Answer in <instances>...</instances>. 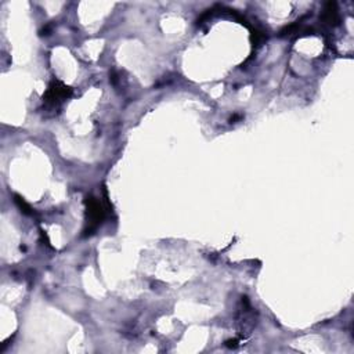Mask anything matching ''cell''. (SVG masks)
<instances>
[{"instance_id":"1","label":"cell","mask_w":354,"mask_h":354,"mask_svg":"<svg viewBox=\"0 0 354 354\" xmlns=\"http://www.w3.org/2000/svg\"><path fill=\"white\" fill-rule=\"evenodd\" d=\"M71 96H72V89H71L70 86L64 84L63 82H60V80L53 79V80L50 82L49 89L46 91L44 97H43V101H44V105H46L47 108L54 110V108H57L63 101L68 100Z\"/></svg>"},{"instance_id":"5","label":"cell","mask_w":354,"mask_h":354,"mask_svg":"<svg viewBox=\"0 0 354 354\" xmlns=\"http://www.w3.org/2000/svg\"><path fill=\"white\" fill-rule=\"evenodd\" d=\"M226 346H227V347H231V349H234V347L238 346V339L227 340V342H226Z\"/></svg>"},{"instance_id":"3","label":"cell","mask_w":354,"mask_h":354,"mask_svg":"<svg viewBox=\"0 0 354 354\" xmlns=\"http://www.w3.org/2000/svg\"><path fill=\"white\" fill-rule=\"evenodd\" d=\"M322 20L329 24V25H338L339 24V14H338V8H336V3H326L325 8H324V13H322Z\"/></svg>"},{"instance_id":"2","label":"cell","mask_w":354,"mask_h":354,"mask_svg":"<svg viewBox=\"0 0 354 354\" xmlns=\"http://www.w3.org/2000/svg\"><path fill=\"white\" fill-rule=\"evenodd\" d=\"M86 216H87V223H89V229L86 230V236H87L97 229L104 219V208H103L101 202L93 197H87L86 198Z\"/></svg>"},{"instance_id":"4","label":"cell","mask_w":354,"mask_h":354,"mask_svg":"<svg viewBox=\"0 0 354 354\" xmlns=\"http://www.w3.org/2000/svg\"><path fill=\"white\" fill-rule=\"evenodd\" d=\"M14 198H15L14 201H15V203H17V206L21 209L22 213H25V215H32V213H34V212H32V209H31V206H29L28 203L22 199L20 195H14Z\"/></svg>"}]
</instances>
